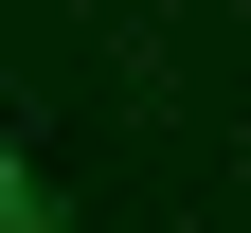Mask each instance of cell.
Instances as JSON below:
<instances>
[{"label":"cell","mask_w":251,"mask_h":233,"mask_svg":"<svg viewBox=\"0 0 251 233\" xmlns=\"http://www.w3.org/2000/svg\"><path fill=\"white\" fill-rule=\"evenodd\" d=\"M0 233H72V197H54L36 161H18V144H0Z\"/></svg>","instance_id":"obj_1"}]
</instances>
